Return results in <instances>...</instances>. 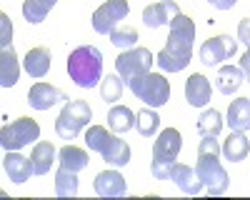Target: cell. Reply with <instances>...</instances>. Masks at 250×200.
<instances>
[{"instance_id": "cell-30", "label": "cell", "mask_w": 250, "mask_h": 200, "mask_svg": "<svg viewBox=\"0 0 250 200\" xmlns=\"http://www.w3.org/2000/svg\"><path fill=\"white\" fill-rule=\"evenodd\" d=\"M123 85H125V80L120 75H108V78H103L100 80V98L105 100V103H118L120 95H123Z\"/></svg>"}, {"instance_id": "cell-24", "label": "cell", "mask_w": 250, "mask_h": 200, "mask_svg": "<svg viewBox=\"0 0 250 200\" xmlns=\"http://www.w3.org/2000/svg\"><path fill=\"white\" fill-rule=\"evenodd\" d=\"M103 160L113 168H125L130 163V145L125 143V140H120L118 135H113L110 145L105 148V153H103Z\"/></svg>"}, {"instance_id": "cell-2", "label": "cell", "mask_w": 250, "mask_h": 200, "mask_svg": "<svg viewBox=\"0 0 250 200\" xmlns=\"http://www.w3.org/2000/svg\"><path fill=\"white\" fill-rule=\"evenodd\" d=\"M220 153H223V148L218 145L215 138H203L200 140L195 173L200 178L203 188L210 193V195H223L228 190V183H230V178H228L225 168L220 165V160H218Z\"/></svg>"}, {"instance_id": "cell-23", "label": "cell", "mask_w": 250, "mask_h": 200, "mask_svg": "<svg viewBox=\"0 0 250 200\" xmlns=\"http://www.w3.org/2000/svg\"><path fill=\"white\" fill-rule=\"evenodd\" d=\"M88 160H90L88 153L83 150V148H75V145H65V148L58 150V163L62 168H68V170H75V173L85 170L88 168Z\"/></svg>"}, {"instance_id": "cell-6", "label": "cell", "mask_w": 250, "mask_h": 200, "mask_svg": "<svg viewBox=\"0 0 250 200\" xmlns=\"http://www.w3.org/2000/svg\"><path fill=\"white\" fill-rule=\"evenodd\" d=\"M90 118H93V110L85 100H68L55 120V133L62 140H73L90 123Z\"/></svg>"}, {"instance_id": "cell-33", "label": "cell", "mask_w": 250, "mask_h": 200, "mask_svg": "<svg viewBox=\"0 0 250 200\" xmlns=\"http://www.w3.org/2000/svg\"><path fill=\"white\" fill-rule=\"evenodd\" d=\"M0 28H3V33H0V48H5L13 40V25H10V18L5 13L0 15Z\"/></svg>"}, {"instance_id": "cell-11", "label": "cell", "mask_w": 250, "mask_h": 200, "mask_svg": "<svg viewBox=\"0 0 250 200\" xmlns=\"http://www.w3.org/2000/svg\"><path fill=\"white\" fill-rule=\"evenodd\" d=\"M68 95L62 93V90H58L55 85H48V83H35L30 90H28V103H30V108H35V110H50L53 105H58V103H68Z\"/></svg>"}, {"instance_id": "cell-21", "label": "cell", "mask_w": 250, "mask_h": 200, "mask_svg": "<svg viewBox=\"0 0 250 200\" xmlns=\"http://www.w3.org/2000/svg\"><path fill=\"white\" fill-rule=\"evenodd\" d=\"M248 150H250V143H248V138L240 130H233L230 135H228V140L223 143V158L230 160V163H240V160H245Z\"/></svg>"}, {"instance_id": "cell-13", "label": "cell", "mask_w": 250, "mask_h": 200, "mask_svg": "<svg viewBox=\"0 0 250 200\" xmlns=\"http://www.w3.org/2000/svg\"><path fill=\"white\" fill-rule=\"evenodd\" d=\"M3 168H5L8 178L13 180V183H18V185L28 183L30 175L35 173L33 160L25 158V155H20L18 150H8V153H5V158H3Z\"/></svg>"}, {"instance_id": "cell-28", "label": "cell", "mask_w": 250, "mask_h": 200, "mask_svg": "<svg viewBox=\"0 0 250 200\" xmlns=\"http://www.w3.org/2000/svg\"><path fill=\"white\" fill-rule=\"evenodd\" d=\"M223 130V120H220V113L218 110H203L200 118H198V133L203 138H218Z\"/></svg>"}, {"instance_id": "cell-12", "label": "cell", "mask_w": 250, "mask_h": 200, "mask_svg": "<svg viewBox=\"0 0 250 200\" xmlns=\"http://www.w3.org/2000/svg\"><path fill=\"white\" fill-rule=\"evenodd\" d=\"M178 15H180L178 3H173V0H158V3L143 10V23L148 28H163V25H170Z\"/></svg>"}, {"instance_id": "cell-4", "label": "cell", "mask_w": 250, "mask_h": 200, "mask_svg": "<svg viewBox=\"0 0 250 200\" xmlns=\"http://www.w3.org/2000/svg\"><path fill=\"white\" fill-rule=\"evenodd\" d=\"M183 148V138L175 128H165L153 143V163L150 173L155 180H165L170 175L173 163H178V153Z\"/></svg>"}, {"instance_id": "cell-8", "label": "cell", "mask_w": 250, "mask_h": 200, "mask_svg": "<svg viewBox=\"0 0 250 200\" xmlns=\"http://www.w3.org/2000/svg\"><path fill=\"white\" fill-rule=\"evenodd\" d=\"M40 138V125L33 118H18L10 125L0 128V145L5 150H20Z\"/></svg>"}, {"instance_id": "cell-1", "label": "cell", "mask_w": 250, "mask_h": 200, "mask_svg": "<svg viewBox=\"0 0 250 200\" xmlns=\"http://www.w3.org/2000/svg\"><path fill=\"white\" fill-rule=\"evenodd\" d=\"M193 40H195V25L188 15H178L170 23V38L165 48L155 55V63L165 73H180L190 65L193 60Z\"/></svg>"}, {"instance_id": "cell-27", "label": "cell", "mask_w": 250, "mask_h": 200, "mask_svg": "<svg viewBox=\"0 0 250 200\" xmlns=\"http://www.w3.org/2000/svg\"><path fill=\"white\" fill-rule=\"evenodd\" d=\"M58 3V0H25L23 3V15L28 23H43L45 15L53 10V5Z\"/></svg>"}, {"instance_id": "cell-35", "label": "cell", "mask_w": 250, "mask_h": 200, "mask_svg": "<svg viewBox=\"0 0 250 200\" xmlns=\"http://www.w3.org/2000/svg\"><path fill=\"white\" fill-rule=\"evenodd\" d=\"M208 3H210L213 8H218V10H230L238 0H208Z\"/></svg>"}, {"instance_id": "cell-10", "label": "cell", "mask_w": 250, "mask_h": 200, "mask_svg": "<svg viewBox=\"0 0 250 200\" xmlns=\"http://www.w3.org/2000/svg\"><path fill=\"white\" fill-rule=\"evenodd\" d=\"M238 53V40L230 35H215L208 38L200 45V63L203 65H220L223 60L233 58Z\"/></svg>"}, {"instance_id": "cell-36", "label": "cell", "mask_w": 250, "mask_h": 200, "mask_svg": "<svg viewBox=\"0 0 250 200\" xmlns=\"http://www.w3.org/2000/svg\"><path fill=\"white\" fill-rule=\"evenodd\" d=\"M240 70L245 73V78H250V45H248V53L240 58Z\"/></svg>"}, {"instance_id": "cell-18", "label": "cell", "mask_w": 250, "mask_h": 200, "mask_svg": "<svg viewBox=\"0 0 250 200\" xmlns=\"http://www.w3.org/2000/svg\"><path fill=\"white\" fill-rule=\"evenodd\" d=\"M20 75V65H18V55L13 45L0 48V85L3 88H13L18 83Z\"/></svg>"}, {"instance_id": "cell-22", "label": "cell", "mask_w": 250, "mask_h": 200, "mask_svg": "<svg viewBox=\"0 0 250 200\" xmlns=\"http://www.w3.org/2000/svg\"><path fill=\"white\" fill-rule=\"evenodd\" d=\"M215 80H218V90L223 95H233V93L240 90L243 80H245V73L240 68H233V65H223L218 70V78Z\"/></svg>"}, {"instance_id": "cell-31", "label": "cell", "mask_w": 250, "mask_h": 200, "mask_svg": "<svg viewBox=\"0 0 250 200\" xmlns=\"http://www.w3.org/2000/svg\"><path fill=\"white\" fill-rule=\"evenodd\" d=\"M135 128L143 138H153L160 128V115L155 110H140L138 113V120H135Z\"/></svg>"}, {"instance_id": "cell-34", "label": "cell", "mask_w": 250, "mask_h": 200, "mask_svg": "<svg viewBox=\"0 0 250 200\" xmlns=\"http://www.w3.org/2000/svg\"><path fill=\"white\" fill-rule=\"evenodd\" d=\"M238 40L245 45H250V18H243L238 23Z\"/></svg>"}, {"instance_id": "cell-16", "label": "cell", "mask_w": 250, "mask_h": 200, "mask_svg": "<svg viewBox=\"0 0 250 200\" xmlns=\"http://www.w3.org/2000/svg\"><path fill=\"white\" fill-rule=\"evenodd\" d=\"M173 183L185 193V195H198L203 190V183H200V178L195 173V168L190 165H183V163H173L170 168V175H168Z\"/></svg>"}, {"instance_id": "cell-3", "label": "cell", "mask_w": 250, "mask_h": 200, "mask_svg": "<svg viewBox=\"0 0 250 200\" xmlns=\"http://www.w3.org/2000/svg\"><path fill=\"white\" fill-rule=\"evenodd\" d=\"M68 73L78 88H95L103 80V55L93 45H80L68 55Z\"/></svg>"}, {"instance_id": "cell-37", "label": "cell", "mask_w": 250, "mask_h": 200, "mask_svg": "<svg viewBox=\"0 0 250 200\" xmlns=\"http://www.w3.org/2000/svg\"><path fill=\"white\" fill-rule=\"evenodd\" d=\"M248 83H250V78H248Z\"/></svg>"}, {"instance_id": "cell-15", "label": "cell", "mask_w": 250, "mask_h": 200, "mask_svg": "<svg viewBox=\"0 0 250 200\" xmlns=\"http://www.w3.org/2000/svg\"><path fill=\"white\" fill-rule=\"evenodd\" d=\"M93 188L100 198H120L125 195V178L118 170H103L95 175Z\"/></svg>"}, {"instance_id": "cell-20", "label": "cell", "mask_w": 250, "mask_h": 200, "mask_svg": "<svg viewBox=\"0 0 250 200\" xmlns=\"http://www.w3.org/2000/svg\"><path fill=\"white\" fill-rule=\"evenodd\" d=\"M30 160H33L35 175H45V173H50L53 163L58 160V150H55L53 143H35V148L30 153Z\"/></svg>"}, {"instance_id": "cell-25", "label": "cell", "mask_w": 250, "mask_h": 200, "mask_svg": "<svg viewBox=\"0 0 250 200\" xmlns=\"http://www.w3.org/2000/svg\"><path fill=\"white\" fill-rule=\"evenodd\" d=\"M135 120H138V113H133L125 105H113L108 113V125L113 133H128L135 125Z\"/></svg>"}, {"instance_id": "cell-7", "label": "cell", "mask_w": 250, "mask_h": 200, "mask_svg": "<svg viewBox=\"0 0 250 200\" xmlns=\"http://www.w3.org/2000/svg\"><path fill=\"white\" fill-rule=\"evenodd\" d=\"M153 63H155V55H153L148 48H138V45H135V48L123 50V53L118 55L115 70H118V75L125 80V85H128L130 80H135V78H140V75H145V73H150Z\"/></svg>"}, {"instance_id": "cell-17", "label": "cell", "mask_w": 250, "mask_h": 200, "mask_svg": "<svg viewBox=\"0 0 250 200\" xmlns=\"http://www.w3.org/2000/svg\"><path fill=\"white\" fill-rule=\"evenodd\" d=\"M50 63H53L50 50L43 48V45H38V48H30V50H28V55H25V60H23V68H25V73H28L30 78L40 80V78L48 75Z\"/></svg>"}, {"instance_id": "cell-32", "label": "cell", "mask_w": 250, "mask_h": 200, "mask_svg": "<svg viewBox=\"0 0 250 200\" xmlns=\"http://www.w3.org/2000/svg\"><path fill=\"white\" fill-rule=\"evenodd\" d=\"M138 40H140V35H138L135 28H115V30L110 33V43H113L115 48H120V50L135 48Z\"/></svg>"}, {"instance_id": "cell-5", "label": "cell", "mask_w": 250, "mask_h": 200, "mask_svg": "<svg viewBox=\"0 0 250 200\" xmlns=\"http://www.w3.org/2000/svg\"><path fill=\"white\" fill-rule=\"evenodd\" d=\"M130 90L138 100H143L145 105H150V108H160L165 105L170 100V83L165 80V75L160 73H145L135 80H130Z\"/></svg>"}, {"instance_id": "cell-19", "label": "cell", "mask_w": 250, "mask_h": 200, "mask_svg": "<svg viewBox=\"0 0 250 200\" xmlns=\"http://www.w3.org/2000/svg\"><path fill=\"white\" fill-rule=\"evenodd\" d=\"M228 125L230 130H250V98H235L228 108Z\"/></svg>"}, {"instance_id": "cell-26", "label": "cell", "mask_w": 250, "mask_h": 200, "mask_svg": "<svg viewBox=\"0 0 250 200\" xmlns=\"http://www.w3.org/2000/svg\"><path fill=\"white\" fill-rule=\"evenodd\" d=\"M55 195L60 198H75L78 195V173L68 168H58L55 173Z\"/></svg>"}, {"instance_id": "cell-29", "label": "cell", "mask_w": 250, "mask_h": 200, "mask_svg": "<svg viewBox=\"0 0 250 200\" xmlns=\"http://www.w3.org/2000/svg\"><path fill=\"white\" fill-rule=\"evenodd\" d=\"M110 140H113V135L108 133V128H103V125H90L88 133H85V145L90 150L100 153V155L105 153V148L110 145Z\"/></svg>"}, {"instance_id": "cell-14", "label": "cell", "mask_w": 250, "mask_h": 200, "mask_svg": "<svg viewBox=\"0 0 250 200\" xmlns=\"http://www.w3.org/2000/svg\"><path fill=\"white\" fill-rule=\"evenodd\" d=\"M185 100L193 108H205L210 103V80L203 73H193L185 80Z\"/></svg>"}, {"instance_id": "cell-9", "label": "cell", "mask_w": 250, "mask_h": 200, "mask_svg": "<svg viewBox=\"0 0 250 200\" xmlns=\"http://www.w3.org/2000/svg\"><path fill=\"white\" fill-rule=\"evenodd\" d=\"M130 13L128 0H105L95 13H93V28L100 35H110Z\"/></svg>"}]
</instances>
